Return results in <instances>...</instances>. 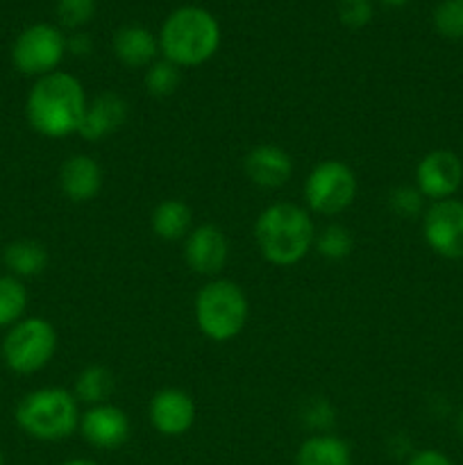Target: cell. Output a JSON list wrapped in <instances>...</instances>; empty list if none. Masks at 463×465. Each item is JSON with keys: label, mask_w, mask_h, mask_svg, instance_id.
I'll use <instances>...</instances> for the list:
<instances>
[{"label": "cell", "mask_w": 463, "mask_h": 465, "mask_svg": "<svg viewBox=\"0 0 463 465\" xmlns=\"http://www.w3.org/2000/svg\"><path fill=\"white\" fill-rule=\"evenodd\" d=\"M86 91L75 75L54 71L32 84L25 100V118L36 134L66 139L80 132L86 114Z\"/></svg>", "instance_id": "cell-1"}, {"label": "cell", "mask_w": 463, "mask_h": 465, "mask_svg": "<svg viewBox=\"0 0 463 465\" xmlns=\"http://www.w3.org/2000/svg\"><path fill=\"white\" fill-rule=\"evenodd\" d=\"M254 241L261 257L272 266H298L313 250L316 225L311 213L300 204L272 203L257 216Z\"/></svg>", "instance_id": "cell-2"}, {"label": "cell", "mask_w": 463, "mask_h": 465, "mask_svg": "<svg viewBox=\"0 0 463 465\" xmlns=\"http://www.w3.org/2000/svg\"><path fill=\"white\" fill-rule=\"evenodd\" d=\"M221 45V25L202 7H180L163 21L159 50L180 68L202 66Z\"/></svg>", "instance_id": "cell-3"}, {"label": "cell", "mask_w": 463, "mask_h": 465, "mask_svg": "<svg viewBox=\"0 0 463 465\" xmlns=\"http://www.w3.org/2000/svg\"><path fill=\"white\" fill-rule=\"evenodd\" d=\"M80 402L75 395L59 386L32 391L18 402L14 413L18 430L41 443L66 440L80 427Z\"/></svg>", "instance_id": "cell-4"}, {"label": "cell", "mask_w": 463, "mask_h": 465, "mask_svg": "<svg viewBox=\"0 0 463 465\" xmlns=\"http://www.w3.org/2000/svg\"><path fill=\"white\" fill-rule=\"evenodd\" d=\"M248 318V295L236 282L213 277L195 293V327L212 343H230V341H234L245 330Z\"/></svg>", "instance_id": "cell-5"}, {"label": "cell", "mask_w": 463, "mask_h": 465, "mask_svg": "<svg viewBox=\"0 0 463 465\" xmlns=\"http://www.w3.org/2000/svg\"><path fill=\"white\" fill-rule=\"evenodd\" d=\"M57 352V330L41 316L23 318L3 339V361L16 375H34L53 361Z\"/></svg>", "instance_id": "cell-6"}, {"label": "cell", "mask_w": 463, "mask_h": 465, "mask_svg": "<svg viewBox=\"0 0 463 465\" xmlns=\"http://www.w3.org/2000/svg\"><path fill=\"white\" fill-rule=\"evenodd\" d=\"M359 180L350 163L340 159H322L309 171L302 195L309 213L339 216L357 200Z\"/></svg>", "instance_id": "cell-7"}, {"label": "cell", "mask_w": 463, "mask_h": 465, "mask_svg": "<svg viewBox=\"0 0 463 465\" xmlns=\"http://www.w3.org/2000/svg\"><path fill=\"white\" fill-rule=\"evenodd\" d=\"M64 54H66V36L48 23L25 27L12 45V62L16 71L36 80L57 71Z\"/></svg>", "instance_id": "cell-8"}, {"label": "cell", "mask_w": 463, "mask_h": 465, "mask_svg": "<svg viewBox=\"0 0 463 465\" xmlns=\"http://www.w3.org/2000/svg\"><path fill=\"white\" fill-rule=\"evenodd\" d=\"M422 239L440 259H463V203L457 198L431 203L422 213Z\"/></svg>", "instance_id": "cell-9"}, {"label": "cell", "mask_w": 463, "mask_h": 465, "mask_svg": "<svg viewBox=\"0 0 463 465\" xmlns=\"http://www.w3.org/2000/svg\"><path fill=\"white\" fill-rule=\"evenodd\" d=\"M77 431L86 440V445H91L94 450L113 452V450H121L130 440L132 422L130 416L121 407L104 402L82 411Z\"/></svg>", "instance_id": "cell-10"}, {"label": "cell", "mask_w": 463, "mask_h": 465, "mask_svg": "<svg viewBox=\"0 0 463 465\" xmlns=\"http://www.w3.org/2000/svg\"><path fill=\"white\" fill-rule=\"evenodd\" d=\"M463 184V162L452 150H431L416 166V189L422 198L438 203L454 198Z\"/></svg>", "instance_id": "cell-11"}, {"label": "cell", "mask_w": 463, "mask_h": 465, "mask_svg": "<svg viewBox=\"0 0 463 465\" xmlns=\"http://www.w3.org/2000/svg\"><path fill=\"white\" fill-rule=\"evenodd\" d=\"M184 262L191 272L202 277H218L230 262V241L225 232L212 223L195 225L184 239Z\"/></svg>", "instance_id": "cell-12"}, {"label": "cell", "mask_w": 463, "mask_h": 465, "mask_svg": "<svg viewBox=\"0 0 463 465\" xmlns=\"http://www.w3.org/2000/svg\"><path fill=\"white\" fill-rule=\"evenodd\" d=\"M195 416H198V409H195L193 398L175 386L157 391L150 398L148 418L159 436L180 439V436L189 434L195 425Z\"/></svg>", "instance_id": "cell-13"}, {"label": "cell", "mask_w": 463, "mask_h": 465, "mask_svg": "<svg viewBox=\"0 0 463 465\" xmlns=\"http://www.w3.org/2000/svg\"><path fill=\"white\" fill-rule=\"evenodd\" d=\"M243 173L259 189H281L293 175V157L277 143H257L245 153Z\"/></svg>", "instance_id": "cell-14"}, {"label": "cell", "mask_w": 463, "mask_h": 465, "mask_svg": "<svg viewBox=\"0 0 463 465\" xmlns=\"http://www.w3.org/2000/svg\"><path fill=\"white\" fill-rule=\"evenodd\" d=\"M127 116H130L127 100L116 91H104V94L89 100L77 136H82L89 143H98V141L116 134L127 123Z\"/></svg>", "instance_id": "cell-15"}, {"label": "cell", "mask_w": 463, "mask_h": 465, "mask_svg": "<svg viewBox=\"0 0 463 465\" xmlns=\"http://www.w3.org/2000/svg\"><path fill=\"white\" fill-rule=\"evenodd\" d=\"M104 186V171L91 154H73L59 168V191L68 203L84 204L98 198Z\"/></svg>", "instance_id": "cell-16"}, {"label": "cell", "mask_w": 463, "mask_h": 465, "mask_svg": "<svg viewBox=\"0 0 463 465\" xmlns=\"http://www.w3.org/2000/svg\"><path fill=\"white\" fill-rule=\"evenodd\" d=\"M113 54L127 68H148L157 62L159 39L143 25H125L113 35Z\"/></svg>", "instance_id": "cell-17"}, {"label": "cell", "mask_w": 463, "mask_h": 465, "mask_svg": "<svg viewBox=\"0 0 463 465\" xmlns=\"http://www.w3.org/2000/svg\"><path fill=\"white\" fill-rule=\"evenodd\" d=\"M193 209L180 198H166L150 213V230L157 239L175 243L184 241L193 230Z\"/></svg>", "instance_id": "cell-18"}, {"label": "cell", "mask_w": 463, "mask_h": 465, "mask_svg": "<svg viewBox=\"0 0 463 465\" xmlns=\"http://www.w3.org/2000/svg\"><path fill=\"white\" fill-rule=\"evenodd\" d=\"M295 465H352V450L334 434H311L300 443Z\"/></svg>", "instance_id": "cell-19"}, {"label": "cell", "mask_w": 463, "mask_h": 465, "mask_svg": "<svg viewBox=\"0 0 463 465\" xmlns=\"http://www.w3.org/2000/svg\"><path fill=\"white\" fill-rule=\"evenodd\" d=\"M3 263L7 266L9 275L18 280H30V277H39L48 268L50 254L39 241L18 239L5 248Z\"/></svg>", "instance_id": "cell-20"}, {"label": "cell", "mask_w": 463, "mask_h": 465, "mask_svg": "<svg viewBox=\"0 0 463 465\" xmlns=\"http://www.w3.org/2000/svg\"><path fill=\"white\" fill-rule=\"evenodd\" d=\"M113 375L109 368L100 366V363H91V366L82 368L75 377V386H73V395L77 402H84L86 407H95V404L109 402L113 393Z\"/></svg>", "instance_id": "cell-21"}, {"label": "cell", "mask_w": 463, "mask_h": 465, "mask_svg": "<svg viewBox=\"0 0 463 465\" xmlns=\"http://www.w3.org/2000/svg\"><path fill=\"white\" fill-rule=\"evenodd\" d=\"M27 309V289L23 280L14 275L0 277V330H9L23 321Z\"/></svg>", "instance_id": "cell-22"}, {"label": "cell", "mask_w": 463, "mask_h": 465, "mask_svg": "<svg viewBox=\"0 0 463 465\" xmlns=\"http://www.w3.org/2000/svg\"><path fill=\"white\" fill-rule=\"evenodd\" d=\"M313 248L327 262H343L352 254L354 236L345 225H327L322 232H316Z\"/></svg>", "instance_id": "cell-23"}, {"label": "cell", "mask_w": 463, "mask_h": 465, "mask_svg": "<svg viewBox=\"0 0 463 465\" xmlns=\"http://www.w3.org/2000/svg\"><path fill=\"white\" fill-rule=\"evenodd\" d=\"M143 82H145V91H148L153 98L157 100L171 98L182 82L180 66H175V64L168 62V59H157V62H153L148 68H145Z\"/></svg>", "instance_id": "cell-24"}, {"label": "cell", "mask_w": 463, "mask_h": 465, "mask_svg": "<svg viewBox=\"0 0 463 465\" xmlns=\"http://www.w3.org/2000/svg\"><path fill=\"white\" fill-rule=\"evenodd\" d=\"M434 27L445 39H463V0H443L434 9Z\"/></svg>", "instance_id": "cell-25"}, {"label": "cell", "mask_w": 463, "mask_h": 465, "mask_svg": "<svg viewBox=\"0 0 463 465\" xmlns=\"http://www.w3.org/2000/svg\"><path fill=\"white\" fill-rule=\"evenodd\" d=\"M389 209L399 218H416L425 213V198L416 186H395L389 193Z\"/></svg>", "instance_id": "cell-26"}, {"label": "cell", "mask_w": 463, "mask_h": 465, "mask_svg": "<svg viewBox=\"0 0 463 465\" xmlns=\"http://www.w3.org/2000/svg\"><path fill=\"white\" fill-rule=\"evenodd\" d=\"M95 0H57V18L68 30H80L94 18Z\"/></svg>", "instance_id": "cell-27"}, {"label": "cell", "mask_w": 463, "mask_h": 465, "mask_svg": "<svg viewBox=\"0 0 463 465\" xmlns=\"http://www.w3.org/2000/svg\"><path fill=\"white\" fill-rule=\"evenodd\" d=\"M304 422L311 430H316V434H330V427L334 425V409H331V404L327 400H311L304 407Z\"/></svg>", "instance_id": "cell-28"}, {"label": "cell", "mask_w": 463, "mask_h": 465, "mask_svg": "<svg viewBox=\"0 0 463 465\" xmlns=\"http://www.w3.org/2000/svg\"><path fill=\"white\" fill-rule=\"evenodd\" d=\"M339 18L352 30L368 25L372 18L370 0H339Z\"/></svg>", "instance_id": "cell-29"}, {"label": "cell", "mask_w": 463, "mask_h": 465, "mask_svg": "<svg viewBox=\"0 0 463 465\" xmlns=\"http://www.w3.org/2000/svg\"><path fill=\"white\" fill-rule=\"evenodd\" d=\"M407 465H454V461L440 450H418L409 457Z\"/></svg>", "instance_id": "cell-30"}, {"label": "cell", "mask_w": 463, "mask_h": 465, "mask_svg": "<svg viewBox=\"0 0 463 465\" xmlns=\"http://www.w3.org/2000/svg\"><path fill=\"white\" fill-rule=\"evenodd\" d=\"M66 50L68 53L77 54V57H86L94 50V44H91V36L84 35V32H75L66 39Z\"/></svg>", "instance_id": "cell-31"}, {"label": "cell", "mask_w": 463, "mask_h": 465, "mask_svg": "<svg viewBox=\"0 0 463 465\" xmlns=\"http://www.w3.org/2000/svg\"><path fill=\"white\" fill-rule=\"evenodd\" d=\"M62 465H103V463L94 461V459H68V461H64Z\"/></svg>", "instance_id": "cell-32"}, {"label": "cell", "mask_w": 463, "mask_h": 465, "mask_svg": "<svg viewBox=\"0 0 463 465\" xmlns=\"http://www.w3.org/2000/svg\"><path fill=\"white\" fill-rule=\"evenodd\" d=\"M377 3L386 5V7H404V5H407L409 0H377Z\"/></svg>", "instance_id": "cell-33"}, {"label": "cell", "mask_w": 463, "mask_h": 465, "mask_svg": "<svg viewBox=\"0 0 463 465\" xmlns=\"http://www.w3.org/2000/svg\"><path fill=\"white\" fill-rule=\"evenodd\" d=\"M458 434H461V439H463V413H461V418H458Z\"/></svg>", "instance_id": "cell-34"}, {"label": "cell", "mask_w": 463, "mask_h": 465, "mask_svg": "<svg viewBox=\"0 0 463 465\" xmlns=\"http://www.w3.org/2000/svg\"><path fill=\"white\" fill-rule=\"evenodd\" d=\"M0 465H5V459H3V452H0Z\"/></svg>", "instance_id": "cell-35"}]
</instances>
